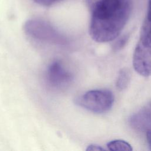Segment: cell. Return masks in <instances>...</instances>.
Masks as SVG:
<instances>
[{
	"label": "cell",
	"mask_w": 151,
	"mask_h": 151,
	"mask_svg": "<svg viewBox=\"0 0 151 151\" xmlns=\"http://www.w3.org/2000/svg\"><path fill=\"white\" fill-rule=\"evenodd\" d=\"M86 2L91 13V38L100 42L115 39L130 17L132 0H86Z\"/></svg>",
	"instance_id": "cell-1"
},
{
	"label": "cell",
	"mask_w": 151,
	"mask_h": 151,
	"mask_svg": "<svg viewBox=\"0 0 151 151\" xmlns=\"http://www.w3.org/2000/svg\"><path fill=\"white\" fill-rule=\"evenodd\" d=\"M27 35L35 40L58 45L68 42L67 38L48 22L39 18L28 20L24 27Z\"/></svg>",
	"instance_id": "cell-2"
},
{
	"label": "cell",
	"mask_w": 151,
	"mask_h": 151,
	"mask_svg": "<svg viewBox=\"0 0 151 151\" xmlns=\"http://www.w3.org/2000/svg\"><path fill=\"white\" fill-rule=\"evenodd\" d=\"M114 102L113 93L108 90H93L85 93L77 100L82 107L94 113H101L111 109Z\"/></svg>",
	"instance_id": "cell-3"
},
{
	"label": "cell",
	"mask_w": 151,
	"mask_h": 151,
	"mask_svg": "<svg viewBox=\"0 0 151 151\" xmlns=\"http://www.w3.org/2000/svg\"><path fill=\"white\" fill-rule=\"evenodd\" d=\"M73 75L58 61L52 62L45 72V80L48 85L55 90H63L71 83Z\"/></svg>",
	"instance_id": "cell-4"
},
{
	"label": "cell",
	"mask_w": 151,
	"mask_h": 151,
	"mask_svg": "<svg viewBox=\"0 0 151 151\" xmlns=\"http://www.w3.org/2000/svg\"><path fill=\"white\" fill-rule=\"evenodd\" d=\"M134 70L140 75L147 77L151 75V47L141 41L137 43L133 58Z\"/></svg>",
	"instance_id": "cell-5"
},
{
	"label": "cell",
	"mask_w": 151,
	"mask_h": 151,
	"mask_svg": "<svg viewBox=\"0 0 151 151\" xmlns=\"http://www.w3.org/2000/svg\"><path fill=\"white\" fill-rule=\"evenodd\" d=\"M130 123L137 130L145 132L151 130V103L134 114L130 117Z\"/></svg>",
	"instance_id": "cell-6"
},
{
	"label": "cell",
	"mask_w": 151,
	"mask_h": 151,
	"mask_svg": "<svg viewBox=\"0 0 151 151\" xmlns=\"http://www.w3.org/2000/svg\"><path fill=\"white\" fill-rule=\"evenodd\" d=\"M140 41L144 44L151 47V15L147 14L142 24Z\"/></svg>",
	"instance_id": "cell-7"
},
{
	"label": "cell",
	"mask_w": 151,
	"mask_h": 151,
	"mask_svg": "<svg viewBox=\"0 0 151 151\" xmlns=\"http://www.w3.org/2000/svg\"><path fill=\"white\" fill-rule=\"evenodd\" d=\"M107 147L110 150L114 151H131L132 147L131 145L122 140H114L110 142L107 144Z\"/></svg>",
	"instance_id": "cell-8"
},
{
	"label": "cell",
	"mask_w": 151,
	"mask_h": 151,
	"mask_svg": "<svg viewBox=\"0 0 151 151\" xmlns=\"http://www.w3.org/2000/svg\"><path fill=\"white\" fill-rule=\"evenodd\" d=\"M130 78V77L129 71L126 68L121 70L119 73L116 81L117 87L120 90L126 88L129 83Z\"/></svg>",
	"instance_id": "cell-9"
},
{
	"label": "cell",
	"mask_w": 151,
	"mask_h": 151,
	"mask_svg": "<svg viewBox=\"0 0 151 151\" xmlns=\"http://www.w3.org/2000/svg\"><path fill=\"white\" fill-rule=\"evenodd\" d=\"M128 40V36L124 35L120 37L117 41L115 42L114 44L113 45V48L114 50H119L122 49L125 44L127 43Z\"/></svg>",
	"instance_id": "cell-10"
},
{
	"label": "cell",
	"mask_w": 151,
	"mask_h": 151,
	"mask_svg": "<svg viewBox=\"0 0 151 151\" xmlns=\"http://www.w3.org/2000/svg\"><path fill=\"white\" fill-rule=\"evenodd\" d=\"M61 1V0H33V1L35 2V3L39 5H41L42 6H51Z\"/></svg>",
	"instance_id": "cell-11"
},
{
	"label": "cell",
	"mask_w": 151,
	"mask_h": 151,
	"mask_svg": "<svg viewBox=\"0 0 151 151\" xmlns=\"http://www.w3.org/2000/svg\"><path fill=\"white\" fill-rule=\"evenodd\" d=\"M146 135L147 143L149 145L150 149L151 150V130H147V132H146Z\"/></svg>",
	"instance_id": "cell-12"
},
{
	"label": "cell",
	"mask_w": 151,
	"mask_h": 151,
	"mask_svg": "<svg viewBox=\"0 0 151 151\" xmlns=\"http://www.w3.org/2000/svg\"><path fill=\"white\" fill-rule=\"evenodd\" d=\"M87 150H103V149L99 146L90 145L87 148Z\"/></svg>",
	"instance_id": "cell-13"
},
{
	"label": "cell",
	"mask_w": 151,
	"mask_h": 151,
	"mask_svg": "<svg viewBox=\"0 0 151 151\" xmlns=\"http://www.w3.org/2000/svg\"><path fill=\"white\" fill-rule=\"evenodd\" d=\"M147 14L151 15V0H149V5H148Z\"/></svg>",
	"instance_id": "cell-14"
}]
</instances>
